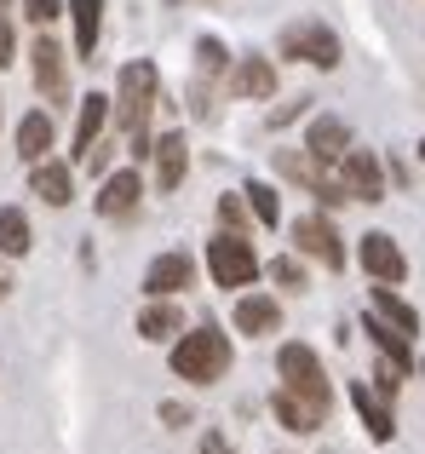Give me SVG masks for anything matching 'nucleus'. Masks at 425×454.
<instances>
[{"label":"nucleus","instance_id":"ddd939ff","mask_svg":"<svg viewBox=\"0 0 425 454\" xmlns=\"http://www.w3.org/2000/svg\"><path fill=\"white\" fill-rule=\"evenodd\" d=\"M270 409H276V420L288 426V432H316V426L328 420V409H322V403L299 397V391H288V386H282L276 397H270Z\"/></svg>","mask_w":425,"mask_h":454},{"label":"nucleus","instance_id":"a211bd4d","mask_svg":"<svg viewBox=\"0 0 425 454\" xmlns=\"http://www.w3.org/2000/svg\"><path fill=\"white\" fill-rule=\"evenodd\" d=\"M236 328L242 333H276L282 328V305L270 294H242L236 300Z\"/></svg>","mask_w":425,"mask_h":454},{"label":"nucleus","instance_id":"6e6552de","mask_svg":"<svg viewBox=\"0 0 425 454\" xmlns=\"http://www.w3.org/2000/svg\"><path fill=\"white\" fill-rule=\"evenodd\" d=\"M339 173H345L351 201H385V173H380V155L374 150H345Z\"/></svg>","mask_w":425,"mask_h":454},{"label":"nucleus","instance_id":"6ab92c4d","mask_svg":"<svg viewBox=\"0 0 425 454\" xmlns=\"http://www.w3.org/2000/svg\"><path fill=\"white\" fill-rule=\"evenodd\" d=\"M362 333H368V340L380 345V356H385V363H397L403 374L414 368V351H408V333H403V328H391V322H385L380 310H374V317L362 322Z\"/></svg>","mask_w":425,"mask_h":454},{"label":"nucleus","instance_id":"4468645a","mask_svg":"<svg viewBox=\"0 0 425 454\" xmlns=\"http://www.w3.org/2000/svg\"><path fill=\"white\" fill-rule=\"evenodd\" d=\"M305 150L322 155V161H345V150H351V127L339 121V115H316L311 133H305Z\"/></svg>","mask_w":425,"mask_h":454},{"label":"nucleus","instance_id":"aec40b11","mask_svg":"<svg viewBox=\"0 0 425 454\" xmlns=\"http://www.w3.org/2000/svg\"><path fill=\"white\" fill-rule=\"evenodd\" d=\"M46 150H52V110H29L18 121V155L23 161H46Z\"/></svg>","mask_w":425,"mask_h":454},{"label":"nucleus","instance_id":"dca6fc26","mask_svg":"<svg viewBox=\"0 0 425 454\" xmlns=\"http://www.w3.org/2000/svg\"><path fill=\"white\" fill-rule=\"evenodd\" d=\"M184 167H190V145H184V133H161L156 138V184L161 190H179L184 184Z\"/></svg>","mask_w":425,"mask_h":454},{"label":"nucleus","instance_id":"4be33fe9","mask_svg":"<svg viewBox=\"0 0 425 454\" xmlns=\"http://www.w3.org/2000/svg\"><path fill=\"white\" fill-rule=\"evenodd\" d=\"M368 305L380 310V317L391 322V328H403L408 340H414V333H420V310L408 305V300H397V294H391V282H380V288H368Z\"/></svg>","mask_w":425,"mask_h":454},{"label":"nucleus","instance_id":"473e14b6","mask_svg":"<svg viewBox=\"0 0 425 454\" xmlns=\"http://www.w3.org/2000/svg\"><path fill=\"white\" fill-rule=\"evenodd\" d=\"M420 161H425V138H420Z\"/></svg>","mask_w":425,"mask_h":454},{"label":"nucleus","instance_id":"f8f14e48","mask_svg":"<svg viewBox=\"0 0 425 454\" xmlns=\"http://www.w3.org/2000/svg\"><path fill=\"white\" fill-rule=\"evenodd\" d=\"M29 190L46 207H69V201H75V173H69V161H52V155H46V161L29 167Z\"/></svg>","mask_w":425,"mask_h":454},{"label":"nucleus","instance_id":"7c9ffc66","mask_svg":"<svg viewBox=\"0 0 425 454\" xmlns=\"http://www.w3.org/2000/svg\"><path fill=\"white\" fill-rule=\"evenodd\" d=\"M12 52H18V41H12V23H6V12H0V69L12 64Z\"/></svg>","mask_w":425,"mask_h":454},{"label":"nucleus","instance_id":"a878e982","mask_svg":"<svg viewBox=\"0 0 425 454\" xmlns=\"http://www.w3.org/2000/svg\"><path fill=\"white\" fill-rule=\"evenodd\" d=\"M242 196H247V207H253L259 224H276L282 219V201H276V190H270V184H247Z\"/></svg>","mask_w":425,"mask_h":454},{"label":"nucleus","instance_id":"b1692460","mask_svg":"<svg viewBox=\"0 0 425 454\" xmlns=\"http://www.w3.org/2000/svg\"><path fill=\"white\" fill-rule=\"evenodd\" d=\"M351 403H357V414H362V426H368V437H391L397 426H391V409H385V397H374L368 386H351Z\"/></svg>","mask_w":425,"mask_h":454},{"label":"nucleus","instance_id":"0eeeda50","mask_svg":"<svg viewBox=\"0 0 425 454\" xmlns=\"http://www.w3.org/2000/svg\"><path fill=\"white\" fill-rule=\"evenodd\" d=\"M293 242H299V254H305V259H322L328 270H339V265H345V247H339V231L322 219V213H305V219L293 224Z\"/></svg>","mask_w":425,"mask_h":454},{"label":"nucleus","instance_id":"412c9836","mask_svg":"<svg viewBox=\"0 0 425 454\" xmlns=\"http://www.w3.org/2000/svg\"><path fill=\"white\" fill-rule=\"evenodd\" d=\"M69 18H75V52L92 58L104 35V0H69Z\"/></svg>","mask_w":425,"mask_h":454},{"label":"nucleus","instance_id":"cd10ccee","mask_svg":"<svg viewBox=\"0 0 425 454\" xmlns=\"http://www.w3.org/2000/svg\"><path fill=\"white\" fill-rule=\"evenodd\" d=\"M219 219H224V231H242V224H247V201L242 196H224L219 201Z\"/></svg>","mask_w":425,"mask_h":454},{"label":"nucleus","instance_id":"bb28decb","mask_svg":"<svg viewBox=\"0 0 425 454\" xmlns=\"http://www.w3.org/2000/svg\"><path fill=\"white\" fill-rule=\"evenodd\" d=\"M23 18H29V23H41V29H46L52 18H64V0H23Z\"/></svg>","mask_w":425,"mask_h":454},{"label":"nucleus","instance_id":"f704fd0d","mask_svg":"<svg viewBox=\"0 0 425 454\" xmlns=\"http://www.w3.org/2000/svg\"><path fill=\"white\" fill-rule=\"evenodd\" d=\"M420 368H425V363H420Z\"/></svg>","mask_w":425,"mask_h":454},{"label":"nucleus","instance_id":"39448f33","mask_svg":"<svg viewBox=\"0 0 425 454\" xmlns=\"http://www.w3.org/2000/svg\"><path fill=\"white\" fill-rule=\"evenodd\" d=\"M282 58H299V64H316V69H339V35L316 18H299L282 29Z\"/></svg>","mask_w":425,"mask_h":454},{"label":"nucleus","instance_id":"72a5a7b5","mask_svg":"<svg viewBox=\"0 0 425 454\" xmlns=\"http://www.w3.org/2000/svg\"><path fill=\"white\" fill-rule=\"evenodd\" d=\"M0 6H6V0H0Z\"/></svg>","mask_w":425,"mask_h":454},{"label":"nucleus","instance_id":"1a4fd4ad","mask_svg":"<svg viewBox=\"0 0 425 454\" xmlns=\"http://www.w3.org/2000/svg\"><path fill=\"white\" fill-rule=\"evenodd\" d=\"M362 270H368L374 282H391L397 288V282L408 277V259H403V247H397L385 231H368L362 236Z\"/></svg>","mask_w":425,"mask_h":454},{"label":"nucleus","instance_id":"423d86ee","mask_svg":"<svg viewBox=\"0 0 425 454\" xmlns=\"http://www.w3.org/2000/svg\"><path fill=\"white\" fill-rule=\"evenodd\" d=\"M29 64H35V87H41V98L64 104L69 98V58H64V46H58L52 35H41V41L29 46Z\"/></svg>","mask_w":425,"mask_h":454},{"label":"nucleus","instance_id":"393cba45","mask_svg":"<svg viewBox=\"0 0 425 454\" xmlns=\"http://www.w3.org/2000/svg\"><path fill=\"white\" fill-rule=\"evenodd\" d=\"M0 254L6 259L29 254V219H23V207H0Z\"/></svg>","mask_w":425,"mask_h":454},{"label":"nucleus","instance_id":"c756f323","mask_svg":"<svg viewBox=\"0 0 425 454\" xmlns=\"http://www.w3.org/2000/svg\"><path fill=\"white\" fill-rule=\"evenodd\" d=\"M270 277H276L282 288H305V270H299V259H276V265H270Z\"/></svg>","mask_w":425,"mask_h":454},{"label":"nucleus","instance_id":"f257e3e1","mask_svg":"<svg viewBox=\"0 0 425 454\" xmlns=\"http://www.w3.org/2000/svg\"><path fill=\"white\" fill-rule=\"evenodd\" d=\"M156 92H161V75L150 58H138V64L121 69V87H115V121L127 127V138H133V155H156L150 145V110H156Z\"/></svg>","mask_w":425,"mask_h":454},{"label":"nucleus","instance_id":"f3484780","mask_svg":"<svg viewBox=\"0 0 425 454\" xmlns=\"http://www.w3.org/2000/svg\"><path fill=\"white\" fill-rule=\"evenodd\" d=\"M104 121H110V98H104V92H87V98H81V115H75V161H87V155H92Z\"/></svg>","mask_w":425,"mask_h":454},{"label":"nucleus","instance_id":"5701e85b","mask_svg":"<svg viewBox=\"0 0 425 454\" xmlns=\"http://www.w3.org/2000/svg\"><path fill=\"white\" fill-rule=\"evenodd\" d=\"M138 333H144V340H173V333H184V317H179V305H173V300H156V305H144V310H138Z\"/></svg>","mask_w":425,"mask_h":454},{"label":"nucleus","instance_id":"9b49d317","mask_svg":"<svg viewBox=\"0 0 425 454\" xmlns=\"http://www.w3.org/2000/svg\"><path fill=\"white\" fill-rule=\"evenodd\" d=\"M190 277H196L190 254H161V259H150V270H144V294L150 300H173L179 288H190Z\"/></svg>","mask_w":425,"mask_h":454},{"label":"nucleus","instance_id":"c85d7f7f","mask_svg":"<svg viewBox=\"0 0 425 454\" xmlns=\"http://www.w3.org/2000/svg\"><path fill=\"white\" fill-rule=\"evenodd\" d=\"M196 58H202V75H224V46L219 41H202V46H196Z\"/></svg>","mask_w":425,"mask_h":454},{"label":"nucleus","instance_id":"20e7f679","mask_svg":"<svg viewBox=\"0 0 425 454\" xmlns=\"http://www.w3.org/2000/svg\"><path fill=\"white\" fill-rule=\"evenodd\" d=\"M207 270H212V282H219V288H247V282L259 277L253 242H242L236 231L212 236V242H207Z\"/></svg>","mask_w":425,"mask_h":454},{"label":"nucleus","instance_id":"9d476101","mask_svg":"<svg viewBox=\"0 0 425 454\" xmlns=\"http://www.w3.org/2000/svg\"><path fill=\"white\" fill-rule=\"evenodd\" d=\"M138 196H144V178H138V167H121V173H110L98 184V201L92 207L104 213V219H127V213L138 207Z\"/></svg>","mask_w":425,"mask_h":454},{"label":"nucleus","instance_id":"7ed1b4c3","mask_svg":"<svg viewBox=\"0 0 425 454\" xmlns=\"http://www.w3.org/2000/svg\"><path fill=\"white\" fill-rule=\"evenodd\" d=\"M276 374H282V386L288 391H299V397H311V403H334V386H328V374H322V356L311 351V345H299V340H288L276 351Z\"/></svg>","mask_w":425,"mask_h":454},{"label":"nucleus","instance_id":"f03ea898","mask_svg":"<svg viewBox=\"0 0 425 454\" xmlns=\"http://www.w3.org/2000/svg\"><path fill=\"white\" fill-rule=\"evenodd\" d=\"M173 374L190 380V386H212V380H224V374H230V340H224L212 322L179 333V345H173Z\"/></svg>","mask_w":425,"mask_h":454},{"label":"nucleus","instance_id":"2eb2a0df","mask_svg":"<svg viewBox=\"0 0 425 454\" xmlns=\"http://www.w3.org/2000/svg\"><path fill=\"white\" fill-rule=\"evenodd\" d=\"M230 92L236 98H270V92H276V64H270V58H242V64L230 69Z\"/></svg>","mask_w":425,"mask_h":454},{"label":"nucleus","instance_id":"2f4dec72","mask_svg":"<svg viewBox=\"0 0 425 454\" xmlns=\"http://www.w3.org/2000/svg\"><path fill=\"white\" fill-rule=\"evenodd\" d=\"M6 294H12V277H6V270H0V300H6Z\"/></svg>","mask_w":425,"mask_h":454}]
</instances>
